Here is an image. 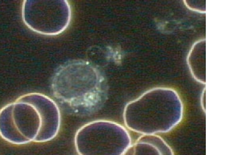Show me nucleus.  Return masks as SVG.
I'll use <instances>...</instances> for the list:
<instances>
[{
  "instance_id": "f257e3e1",
  "label": "nucleus",
  "mask_w": 248,
  "mask_h": 155,
  "mask_svg": "<svg viewBox=\"0 0 248 155\" xmlns=\"http://www.w3.org/2000/svg\"><path fill=\"white\" fill-rule=\"evenodd\" d=\"M53 96L66 111L89 116L100 109L108 94L105 76L96 66L83 60H74L60 66L53 75Z\"/></svg>"
},
{
  "instance_id": "f03ea898",
  "label": "nucleus",
  "mask_w": 248,
  "mask_h": 155,
  "mask_svg": "<svg viewBox=\"0 0 248 155\" xmlns=\"http://www.w3.org/2000/svg\"><path fill=\"white\" fill-rule=\"evenodd\" d=\"M184 106L176 91L155 88L127 103L124 124L132 131L142 135L169 132L182 121Z\"/></svg>"
},
{
  "instance_id": "7ed1b4c3",
  "label": "nucleus",
  "mask_w": 248,
  "mask_h": 155,
  "mask_svg": "<svg viewBox=\"0 0 248 155\" xmlns=\"http://www.w3.org/2000/svg\"><path fill=\"white\" fill-rule=\"evenodd\" d=\"M131 143L127 130L110 121L90 122L79 128L75 136L79 155H123Z\"/></svg>"
},
{
  "instance_id": "20e7f679",
  "label": "nucleus",
  "mask_w": 248,
  "mask_h": 155,
  "mask_svg": "<svg viewBox=\"0 0 248 155\" xmlns=\"http://www.w3.org/2000/svg\"><path fill=\"white\" fill-rule=\"evenodd\" d=\"M72 17V8L66 0H25L22 7L25 25L34 32L46 36L63 33L69 26Z\"/></svg>"
},
{
  "instance_id": "39448f33",
  "label": "nucleus",
  "mask_w": 248,
  "mask_h": 155,
  "mask_svg": "<svg viewBox=\"0 0 248 155\" xmlns=\"http://www.w3.org/2000/svg\"><path fill=\"white\" fill-rule=\"evenodd\" d=\"M16 100L32 104L41 115V129L35 142H46L57 137L61 128V113L52 99L41 93H31L20 96Z\"/></svg>"
},
{
  "instance_id": "423d86ee",
  "label": "nucleus",
  "mask_w": 248,
  "mask_h": 155,
  "mask_svg": "<svg viewBox=\"0 0 248 155\" xmlns=\"http://www.w3.org/2000/svg\"><path fill=\"white\" fill-rule=\"evenodd\" d=\"M12 120L17 132L30 142L35 141L42 127L38 110L32 104L16 100L13 103Z\"/></svg>"
},
{
  "instance_id": "0eeeda50",
  "label": "nucleus",
  "mask_w": 248,
  "mask_h": 155,
  "mask_svg": "<svg viewBox=\"0 0 248 155\" xmlns=\"http://www.w3.org/2000/svg\"><path fill=\"white\" fill-rule=\"evenodd\" d=\"M123 155H174L172 148L161 137L143 135Z\"/></svg>"
},
{
  "instance_id": "6e6552de",
  "label": "nucleus",
  "mask_w": 248,
  "mask_h": 155,
  "mask_svg": "<svg viewBox=\"0 0 248 155\" xmlns=\"http://www.w3.org/2000/svg\"><path fill=\"white\" fill-rule=\"evenodd\" d=\"M13 103L4 106L0 109V137L8 143L16 145L30 143L19 134L12 120Z\"/></svg>"
},
{
  "instance_id": "1a4fd4ad",
  "label": "nucleus",
  "mask_w": 248,
  "mask_h": 155,
  "mask_svg": "<svg viewBox=\"0 0 248 155\" xmlns=\"http://www.w3.org/2000/svg\"><path fill=\"white\" fill-rule=\"evenodd\" d=\"M205 39L197 42L187 57L190 72L196 81L205 84Z\"/></svg>"
}]
</instances>
